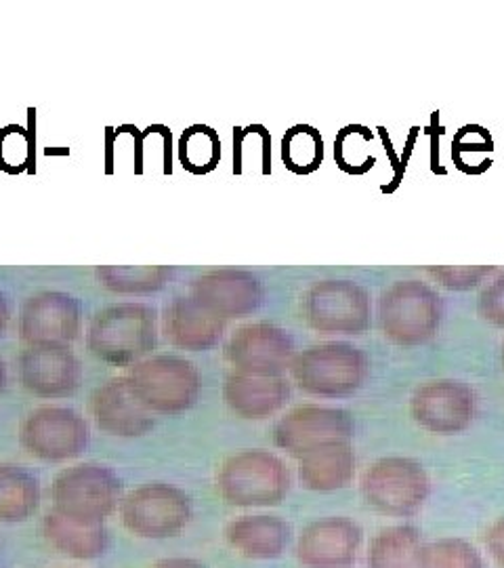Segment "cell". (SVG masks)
Listing matches in <instances>:
<instances>
[{"label": "cell", "mask_w": 504, "mask_h": 568, "mask_svg": "<svg viewBox=\"0 0 504 568\" xmlns=\"http://www.w3.org/2000/svg\"><path fill=\"white\" fill-rule=\"evenodd\" d=\"M158 342V314L152 305L116 304L100 310L86 331L89 352L105 365L142 363Z\"/></svg>", "instance_id": "cell-1"}, {"label": "cell", "mask_w": 504, "mask_h": 568, "mask_svg": "<svg viewBox=\"0 0 504 568\" xmlns=\"http://www.w3.org/2000/svg\"><path fill=\"white\" fill-rule=\"evenodd\" d=\"M217 488L225 504L236 508L280 506L290 490V471L269 450H240L223 462Z\"/></svg>", "instance_id": "cell-2"}, {"label": "cell", "mask_w": 504, "mask_h": 568, "mask_svg": "<svg viewBox=\"0 0 504 568\" xmlns=\"http://www.w3.org/2000/svg\"><path fill=\"white\" fill-rule=\"evenodd\" d=\"M288 371L305 394L318 398H344L366 384L370 361L360 347L335 342L311 345L295 354Z\"/></svg>", "instance_id": "cell-3"}, {"label": "cell", "mask_w": 504, "mask_h": 568, "mask_svg": "<svg viewBox=\"0 0 504 568\" xmlns=\"http://www.w3.org/2000/svg\"><path fill=\"white\" fill-rule=\"evenodd\" d=\"M51 501L53 511L74 523L105 525L122 501V480L112 467L79 464L55 476Z\"/></svg>", "instance_id": "cell-4"}, {"label": "cell", "mask_w": 504, "mask_h": 568, "mask_svg": "<svg viewBox=\"0 0 504 568\" xmlns=\"http://www.w3.org/2000/svg\"><path fill=\"white\" fill-rule=\"evenodd\" d=\"M126 377L145 408L158 415H182L200 398V371L182 356L143 358Z\"/></svg>", "instance_id": "cell-5"}, {"label": "cell", "mask_w": 504, "mask_h": 568, "mask_svg": "<svg viewBox=\"0 0 504 568\" xmlns=\"http://www.w3.org/2000/svg\"><path fill=\"white\" fill-rule=\"evenodd\" d=\"M384 337L398 345L426 344L442 323L440 295L421 281H398L379 304Z\"/></svg>", "instance_id": "cell-6"}, {"label": "cell", "mask_w": 504, "mask_h": 568, "mask_svg": "<svg viewBox=\"0 0 504 568\" xmlns=\"http://www.w3.org/2000/svg\"><path fill=\"white\" fill-rule=\"evenodd\" d=\"M429 490L424 467L410 457H383L363 471V499L384 516H414L423 508Z\"/></svg>", "instance_id": "cell-7"}, {"label": "cell", "mask_w": 504, "mask_h": 568, "mask_svg": "<svg viewBox=\"0 0 504 568\" xmlns=\"http://www.w3.org/2000/svg\"><path fill=\"white\" fill-rule=\"evenodd\" d=\"M192 499L168 483H147L131 490L121 501L124 528L142 539H171L192 520Z\"/></svg>", "instance_id": "cell-8"}, {"label": "cell", "mask_w": 504, "mask_h": 568, "mask_svg": "<svg viewBox=\"0 0 504 568\" xmlns=\"http://www.w3.org/2000/svg\"><path fill=\"white\" fill-rule=\"evenodd\" d=\"M89 424L70 406H39L25 415L20 427V445L42 462H68L89 447Z\"/></svg>", "instance_id": "cell-9"}, {"label": "cell", "mask_w": 504, "mask_h": 568, "mask_svg": "<svg viewBox=\"0 0 504 568\" xmlns=\"http://www.w3.org/2000/svg\"><path fill=\"white\" fill-rule=\"evenodd\" d=\"M307 325L326 335H362L370 326V295L353 281L316 283L301 300Z\"/></svg>", "instance_id": "cell-10"}, {"label": "cell", "mask_w": 504, "mask_h": 568, "mask_svg": "<svg viewBox=\"0 0 504 568\" xmlns=\"http://www.w3.org/2000/svg\"><path fill=\"white\" fill-rule=\"evenodd\" d=\"M353 419L343 408L305 405L292 408L274 427V443L288 455H302L332 443H351Z\"/></svg>", "instance_id": "cell-11"}, {"label": "cell", "mask_w": 504, "mask_h": 568, "mask_svg": "<svg viewBox=\"0 0 504 568\" xmlns=\"http://www.w3.org/2000/svg\"><path fill=\"white\" fill-rule=\"evenodd\" d=\"M23 389L37 398L58 400L76 394L84 371L79 356L65 344L28 345L18 358Z\"/></svg>", "instance_id": "cell-12"}, {"label": "cell", "mask_w": 504, "mask_h": 568, "mask_svg": "<svg viewBox=\"0 0 504 568\" xmlns=\"http://www.w3.org/2000/svg\"><path fill=\"white\" fill-rule=\"evenodd\" d=\"M225 358L238 373L282 377L295 358V342L282 326L250 323L234 331L225 345Z\"/></svg>", "instance_id": "cell-13"}, {"label": "cell", "mask_w": 504, "mask_h": 568, "mask_svg": "<svg viewBox=\"0 0 504 568\" xmlns=\"http://www.w3.org/2000/svg\"><path fill=\"white\" fill-rule=\"evenodd\" d=\"M18 328L21 342L28 345H70L81 335V300L63 291H41L30 295L21 305Z\"/></svg>", "instance_id": "cell-14"}, {"label": "cell", "mask_w": 504, "mask_h": 568, "mask_svg": "<svg viewBox=\"0 0 504 568\" xmlns=\"http://www.w3.org/2000/svg\"><path fill=\"white\" fill-rule=\"evenodd\" d=\"M410 413L426 432L454 436L473 424L475 394L459 379L426 382L414 392Z\"/></svg>", "instance_id": "cell-15"}, {"label": "cell", "mask_w": 504, "mask_h": 568, "mask_svg": "<svg viewBox=\"0 0 504 568\" xmlns=\"http://www.w3.org/2000/svg\"><path fill=\"white\" fill-rule=\"evenodd\" d=\"M363 530L347 516H328L302 528L297 560L305 568L353 567L362 548Z\"/></svg>", "instance_id": "cell-16"}, {"label": "cell", "mask_w": 504, "mask_h": 568, "mask_svg": "<svg viewBox=\"0 0 504 568\" xmlns=\"http://www.w3.org/2000/svg\"><path fill=\"white\" fill-rule=\"evenodd\" d=\"M91 415L103 434L116 438H140L156 426L154 413L147 410L128 377H110L91 396Z\"/></svg>", "instance_id": "cell-17"}, {"label": "cell", "mask_w": 504, "mask_h": 568, "mask_svg": "<svg viewBox=\"0 0 504 568\" xmlns=\"http://www.w3.org/2000/svg\"><path fill=\"white\" fill-rule=\"evenodd\" d=\"M189 295L208 312L227 318H244L259 310L265 297L263 284L244 270H215L202 274L189 288Z\"/></svg>", "instance_id": "cell-18"}, {"label": "cell", "mask_w": 504, "mask_h": 568, "mask_svg": "<svg viewBox=\"0 0 504 568\" xmlns=\"http://www.w3.org/2000/svg\"><path fill=\"white\" fill-rule=\"evenodd\" d=\"M162 333L166 342L187 352H206L222 342L225 321L208 312L192 295H179L164 305Z\"/></svg>", "instance_id": "cell-19"}, {"label": "cell", "mask_w": 504, "mask_h": 568, "mask_svg": "<svg viewBox=\"0 0 504 568\" xmlns=\"http://www.w3.org/2000/svg\"><path fill=\"white\" fill-rule=\"evenodd\" d=\"M223 400L243 419H267L290 400V384L284 377L232 373L223 384Z\"/></svg>", "instance_id": "cell-20"}, {"label": "cell", "mask_w": 504, "mask_h": 568, "mask_svg": "<svg viewBox=\"0 0 504 568\" xmlns=\"http://www.w3.org/2000/svg\"><path fill=\"white\" fill-rule=\"evenodd\" d=\"M225 539L244 558L271 560L290 546L292 527L280 516H240L225 527Z\"/></svg>", "instance_id": "cell-21"}, {"label": "cell", "mask_w": 504, "mask_h": 568, "mask_svg": "<svg viewBox=\"0 0 504 568\" xmlns=\"http://www.w3.org/2000/svg\"><path fill=\"white\" fill-rule=\"evenodd\" d=\"M356 474V453L351 443H332L316 448L299 459L302 487L316 493H332L349 487Z\"/></svg>", "instance_id": "cell-22"}, {"label": "cell", "mask_w": 504, "mask_h": 568, "mask_svg": "<svg viewBox=\"0 0 504 568\" xmlns=\"http://www.w3.org/2000/svg\"><path fill=\"white\" fill-rule=\"evenodd\" d=\"M42 535L51 548L74 560H95L110 548V532L105 525H82L58 511L42 518Z\"/></svg>", "instance_id": "cell-23"}, {"label": "cell", "mask_w": 504, "mask_h": 568, "mask_svg": "<svg viewBox=\"0 0 504 568\" xmlns=\"http://www.w3.org/2000/svg\"><path fill=\"white\" fill-rule=\"evenodd\" d=\"M41 508V483L18 464H0V523L20 525Z\"/></svg>", "instance_id": "cell-24"}, {"label": "cell", "mask_w": 504, "mask_h": 568, "mask_svg": "<svg viewBox=\"0 0 504 568\" xmlns=\"http://www.w3.org/2000/svg\"><path fill=\"white\" fill-rule=\"evenodd\" d=\"M421 530L410 525L379 530L370 541L368 568H423Z\"/></svg>", "instance_id": "cell-25"}, {"label": "cell", "mask_w": 504, "mask_h": 568, "mask_svg": "<svg viewBox=\"0 0 504 568\" xmlns=\"http://www.w3.org/2000/svg\"><path fill=\"white\" fill-rule=\"evenodd\" d=\"M173 272L166 265H97L95 278L119 295H152L171 281Z\"/></svg>", "instance_id": "cell-26"}, {"label": "cell", "mask_w": 504, "mask_h": 568, "mask_svg": "<svg viewBox=\"0 0 504 568\" xmlns=\"http://www.w3.org/2000/svg\"><path fill=\"white\" fill-rule=\"evenodd\" d=\"M30 124H7L0 129V171L9 175H20V173H34L37 171V135H34V124H37V110H28Z\"/></svg>", "instance_id": "cell-27"}, {"label": "cell", "mask_w": 504, "mask_h": 568, "mask_svg": "<svg viewBox=\"0 0 504 568\" xmlns=\"http://www.w3.org/2000/svg\"><path fill=\"white\" fill-rule=\"evenodd\" d=\"M179 161L183 169L194 175H208L217 169L222 159V142L213 126L192 124L179 138Z\"/></svg>", "instance_id": "cell-28"}, {"label": "cell", "mask_w": 504, "mask_h": 568, "mask_svg": "<svg viewBox=\"0 0 504 568\" xmlns=\"http://www.w3.org/2000/svg\"><path fill=\"white\" fill-rule=\"evenodd\" d=\"M282 161L295 175H311L323 161V140L311 124H295L282 140Z\"/></svg>", "instance_id": "cell-29"}, {"label": "cell", "mask_w": 504, "mask_h": 568, "mask_svg": "<svg viewBox=\"0 0 504 568\" xmlns=\"http://www.w3.org/2000/svg\"><path fill=\"white\" fill-rule=\"evenodd\" d=\"M423 568H485L484 558L464 539H438L423 546Z\"/></svg>", "instance_id": "cell-30"}, {"label": "cell", "mask_w": 504, "mask_h": 568, "mask_svg": "<svg viewBox=\"0 0 504 568\" xmlns=\"http://www.w3.org/2000/svg\"><path fill=\"white\" fill-rule=\"evenodd\" d=\"M494 272V267L487 265H448V267H429L426 274L433 276L438 283L444 284L445 288L454 291H466L477 284L484 283L485 278Z\"/></svg>", "instance_id": "cell-31"}, {"label": "cell", "mask_w": 504, "mask_h": 568, "mask_svg": "<svg viewBox=\"0 0 504 568\" xmlns=\"http://www.w3.org/2000/svg\"><path fill=\"white\" fill-rule=\"evenodd\" d=\"M492 150H494V142H492L487 129L480 124H466L456 133V138L452 142V159L456 163L463 159L464 154L492 152Z\"/></svg>", "instance_id": "cell-32"}, {"label": "cell", "mask_w": 504, "mask_h": 568, "mask_svg": "<svg viewBox=\"0 0 504 568\" xmlns=\"http://www.w3.org/2000/svg\"><path fill=\"white\" fill-rule=\"evenodd\" d=\"M480 316L490 325L504 326V274L490 286H485L480 295Z\"/></svg>", "instance_id": "cell-33"}, {"label": "cell", "mask_w": 504, "mask_h": 568, "mask_svg": "<svg viewBox=\"0 0 504 568\" xmlns=\"http://www.w3.org/2000/svg\"><path fill=\"white\" fill-rule=\"evenodd\" d=\"M485 548L490 556L504 568V518L496 520L485 532Z\"/></svg>", "instance_id": "cell-34"}, {"label": "cell", "mask_w": 504, "mask_h": 568, "mask_svg": "<svg viewBox=\"0 0 504 568\" xmlns=\"http://www.w3.org/2000/svg\"><path fill=\"white\" fill-rule=\"evenodd\" d=\"M150 568H208L192 558H164Z\"/></svg>", "instance_id": "cell-35"}, {"label": "cell", "mask_w": 504, "mask_h": 568, "mask_svg": "<svg viewBox=\"0 0 504 568\" xmlns=\"http://www.w3.org/2000/svg\"><path fill=\"white\" fill-rule=\"evenodd\" d=\"M9 321H11V304H9V297L0 291V337L7 333Z\"/></svg>", "instance_id": "cell-36"}, {"label": "cell", "mask_w": 504, "mask_h": 568, "mask_svg": "<svg viewBox=\"0 0 504 568\" xmlns=\"http://www.w3.org/2000/svg\"><path fill=\"white\" fill-rule=\"evenodd\" d=\"M7 387V366L0 361V392Z\"/></svg>", "instance_id": "cell-37"}, {"label": "cell", "mask_w": 504, "mask_h": 568, "mask_svg": "<svg viewBox=\"0 0 504 568\" xmlns=\"http://www.w3.org/2000/svg\"><path fill=\"white\" fill-rule=\"evenodd\" d=\"M503 363H504V349H503Z\"/></svg>", "instance_id": "cell-38"}]
</instances>
